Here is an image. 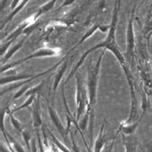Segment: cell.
<instances>
[{"label": "cell", "mask_w": 152, "mask_h": 152, "mask_svg": "<svg viewBox=\"0 0 152 152\" xmlns=\"http://www.w3.org/2000/svg\"><path fill=\"white\" fill-rule=\"evenodd\" d=\"M82 138H83V140H84V142H85V145H86V147H87V150H88V152H94L93 150H91L90 147H89V145H88V143H87V142H86V140L84 139V136L82 135Z\"/></svg>", "instance_id": "29"}, {"label": "cell", "mask_w": 152, "mask_h": 152, "mask_svg": "<svg viewBox=\"0 0 152 152\" xmlns=\"http://www.w3.org/2000/svg\"><path fill=\"white\" fill-rule=\"evenodd\" d=\"M36 97H37V94H33V95H31V96L28 97V99H26L25 102L22 104V105L20 106H18V107H15L14 108L13 110L11 111V113H15V112H18L19 110H23V109H25V108H28L32 103H34L35 100H36Z\"/></svg>", "instance_id": "17"}, {"label": "cell", "mask_w": 152, "mask_h": 152, "mask_svg": "<svg viewBox=\"0 0 152 152\" xmlns=\"http://www.w3.org/2000/svg\"><path fill=\"white\" fill-rule=\"evenodd\" d=\"M7 1H8V0H1V10L2 11L4 10V7H5Z\"/></svg>", "instance_id": "31"}, {"label": "cell", "mask_w": 152, "mask_h": 152, "mask_svg": "<svg viewBox=\"0 0 152 152\" xmlns=\"http://www.w3.org/2000/svg\"><path fill=\"white\" fill-rule=\"evenodd\" d=\"M43 83H45V81H42L41 83H39L38 85H36L34 86L33 88H30L29 90H28L26 91V94H25V96H31V95H33V94H41V91L42 90V86H43Z\"/></svg>", "instance_id": "18"}, {"label": "cell", "mask_w": 152, "mask_h": 152, "mask_svg": "<svg viewBox=\"0 0 152 152\" xmlns=\"http://www.w3.org/2000/svg\"><path fill=\"white\" fill-rule=\"evenodd\" d=\"M34 75H30V74H18V75H13V76H5V77H2L0 79V84H1V87L4 85H9L11 83H15L18 81H22V80H26L29 79L31 77H33Z\"/></svg>", "instance_id": "8"}, {"label": "cell", "mask_w": 152, "mask_h": 152, "mask_svg": "<svg viewBox=\"0 0 152 152\" xmlns=\"http://www.w3.org/2000/svg\"><path fill=\"white\" fill-rule=\"evenodd\" d=\"M76 78V105H77V117H76V121H79L80 118L85 114L87 107L89 105V97H88L87 87H84L83 81L78 73L75 74Z\"/></svg>", "instance_id": "3"}, {"label": "cell", "mask_w": 152, "mask_h": 152, "mask_svg": "<svg viewBox=\"0 0 152 152\" xmlns=\"http://www.w3.org/2000/svg\"><path fill=\"white\" fill-rule=\"evenodd\" d=\"M21 136L23 138V141H24L25 145L27 146V148L29 151H31V145H30V142H31V135L30 133L28 132L27 130H23L22 133H21Z\"/></svg>", "instance_id": "21"}, {"label": "cell", "mask_w": 152, "mask_h": 152, "mask_svg": "<svg viewBox=\"0 0 152 152\" xmlns=\"http://www.w3.org/2000/svg\"><path fill=\"white\" fill-rule=\"evenodd\" d=\"M134 48V34H133V15L127 27V51L126 53L131 55Z\"/></svg>", "instance_id": "9"}, {"label": "cell", "mask_w": 152, "mask_h": 152, "mask_svg": "<svg viewBox=\"0 0 152 152\" xmlns=\"http://www.w3.org/2000/svg\"><path fill=\"white\" fill-rule=\"evenodd\" d=\"M5 114H7V115L10 117V121H11V123H12V125H13V127H14L15 129L17 130L18 132H19V133L21 134V133H22V131H23L22 126H21V123L19 122V121H18V119L14 117L13 113H11V110H10L9 106H7V107L5 108Z\"/></svg>", "instance_id": "14"}, {"label": "cell", "mask_w": 152, "mask_h": 152, "mask_svg": "<svg viewBox=\"0 0 152 152\" xmlns=\"http://www.w3.org/2000/svg\"><path fill=\"white\" fill-rule=\"evenodd\" d=\"M145 152H152V142H149L145 147Z\"/></svg>", "instance_id": "25"}, {"label": "cell", "mask_w": 152, "mask_h": 152, "mask_svg": "<svg viewBox=\"0 0 152 152\" xmlns=\"http://www.w3.org/2000/svg\"><path fill=\"white\" fill-rule=\"evenodd\" d=\"M56 1H57V0H50L49 2H47V3H46V4H45V5H43V6H42V7H41V9H39V12L37 13V15H36V18H39L41 15L45 14V13H46V12H48L49 10H51L52 8L54 7Z\"/></svg>", "instance_id": "19"}, {"label": "cell", "mask_w": 152, "mask_h": 152, "mask_svg": "<svg viewBox=\"0 0 152 152\" xmlns=\"http://www.w3.org/2000/svg\"><path fill=\"white\" fill-rule=\"evenodd\" d=\"M70 137H71V141H72V145H73L74 152H79V148H78V146L76 145V143H75V140L73 138V133H72V132H70Z\"/></svg>", "instance_id": "24"}, {"label": "cell", "mask_w": 152, "mask_h": 152, "mask_svg": "<svg viewBox=\"0 0 152 152\" xmlns=\"http://www.w3.org/2000/svg\"><path fill=\"white\" fill-rule=\"evenodd\" d=\"M104 52H101L100 56L95 63L94 66H91L89 64L87 71V91L88 97H89V105L88 109H90L94 113V107L96 103V96H97V86H98V79H99V72H100L101 61L103 58Z\"/></svg>", "instance_id": "2"}, {"label": "cell", "mask_w": 152, "mask_h": 152, "mask_svg": "<svg viewBox=\"0 0 152 152\" xmlns=\"http://www.w3.org/2000/svg\"><path fill=\"white\" fill-rule=\"evenodd\" d=\"M41 96L39 94L37 95L36 100L34 102L33 109H31L32 112V118H33V125L36 129H39L42 125V118L41 115Z\"/></svg>", "instance_id": "6"}, {"label": "cell", "mask_w": 152, "mask_h": 152, "mask_svg": "<svg viewBox=\"0 0 152 152\" xmlns=\"http://www.w3.org/2000/svg\"><path fill=\"white\" fill-rule=\"evenodd\" d=\"M24 41H25V39H22L20 42H18L17 45L12 47V48L7 52V54L5 55V58L2 59V61H8V60L13 57V55L15 53V52H17L19 48H21V47H22L23 43H24Z\"/></svg>", "instance_id": "16"}, {"label": "cell", "mask_w": 152, "mask_h": 152, "mask_svg": "<svg viewBox=\"0 0 152 152\" xmlns=\"http://www.w3.org/2000/svg\"><path fill=\"white\" fill-rule=\"evenodd\" d=\"M104 125L105 123H102L101 128H100V133H99L98 137L95 140L94 146V152H101L103 147L105 145H107L108 142L112 141V138H107L105 133H104ZM114 140V139H113Z\"/></svg>", "instance_id": "7"}, {"label": "cell", "mask_w": 152, "mask_h": 152, "mask_svg": "<svg viewBox=\"0 0 152 152\" xmlns=\"http://www.w3.org/2000/svg\"><path fill=\"white\" fill-rule=\"evenodd\" d=\"M66 67H67V62H64L63 66L58 69L57 74L55 75L54 82H53V97H54V95H55L56 91H57L58 87H59V84H60V82H61L63 76H64V74H65V72H66Z\"/></svg>", "instance_id": "11"}, {"label": "cell", "mask_w": 152, "mask_h": 152, "mask_svg": "<svg viewBox=\"0 0 152 152\" xmlns=\"http://www.w3.org/2000/svg\"><path fill=\"white\" fill-rule=\"evenodd\" d=\"M28 1H29V0H23V1L20 3V4H19V5L17 7V8H15V9L13 11V12H12V13L9 15H8V17H7V18L5 19V20H4L3 22H2V24H1V28H3L4 27V25H5V24H7V23L8 22H9L10 20H11V19L12 18H13L14 17H15V15H17L18 13V12L19 11H20V10H22V8L23 7H24L25 5H26V3L28 2Z\"/></svg>", "instance_id": "15"}, {"label": "cell", "mask_w": 152, "mask_h": 152, "mask_svg": "<svg viewBox=\"0 0 152 152\" xmlns=\"http://www.w3.org/2000/svg\"><path fill=\"white\" fill-rule=\"evenodd\" d=\"M72 2H74V0H66V2L63 4L62 7H65L66 5H69V4H71Z\"/></svg>", "instance_id": "30"}, {"label": "cell", "mask_w": 152, "mask_h": 152, "mask_svg": "<svg viewBox=\"0 0 152 152\" xmlns=\"http://www.w3.org/2000/svg\"><path fill=\"white\" fill-rule=\"evenodd\" d=\"M48 114H49V118L51 119L52 123H53L54 126L57 128V130L59 131V133L61 134V136L63 137L64 141L66 142V138H67V134H69V132H67L66 128L64 127L63 122L61 121V119H60L59 115L57 114V112L55 111V109H54L53 107L48 106Z\"/></svg>", "instance_id": "5"}, {"label": "cell", "mask_w": 152, "mask_h": 152, "mask_svg": "<svg viewBox=\"0 0 152 152\" xmlns=\"http://www.w3.org/2000/svg\"><path fill=\"white\" fill-rule=\"evenodd\" d=\"M19 1H20V0H14L13 2H12V4H11V8L12 9H15V8L18 7V4L19 3Z\"/></svg>", "instance_id": "26"}, {"label": "cell", "mask_w": 152, "mask_h": 152, "mask_svg": "<svg viewBox=\"0 0 152 152\" xmlns=\"http://www.w3.org/2000/svg\"><path fill=\"white\" fill-rule=\"evenodd\" d=\"M31 152H38V150H37V146H36V142H35V141L32 142V145H31Z\"/></svg>", "instance_id": "27"}, {"label": "cell", "mask_w": 152, "mask_h": 152, "mask_svg": "<svg viewBox=\"0 0 152 152\" xmlns=\"http://www.w3.org/2000/svg\"><path fill=\"white\" fill-rule=\"evenodd\" d=\"M0 150H1V152H11L10 149H8L7 147H5L2 145V143H1V145H0Z\"/></svg>", "instance_id": "28"}, {"label": "cell", "mask_w": 152, "mask_h": 152, "mask_svg": "<svg viewBox=\"0 0 152 152\" xmlns=\"http://www.w3.org/2000/svg\"><path fill=\"white\" fill-rule=\"evenodd\" d=\"M58 54V51L55 50L53 48H42L38 51L34 52L33 54H31L27 57L23 58L21 60H18V61H15V62H12L9 64H6L5 66H2L1 67V72L3 73L4 71L8 70L9 69H13V67H15L18 65H21V64L25 63L26 61H29L31 59H34V58H42V57H53V56H57Z\"/></svg>", "instance_id": "4"}, {"label": "cell", "mask_w": 152, "mask_h": 152, "mask_svg": "<svg viewBox=\"0 0 152 152\" xmlns=\"http://www.w3.org/2000/svg\"><path fill=\"white\" fill-rule=\"evenodd\" d=\"M1 132H2V134H4V135H6V136H7L8 140L10 141L11 145H12V146L14 147V149L15 150V152H25L24 148H23L22 145H20V143H19L18 141H15V140L13 137H12V136L6 131L5 126H4V123H2V125H1Z\"/></svg>", "instance_id": "12"}, {"label": "cell", "mask_w": 152, "mask_h": 152, "mask_svg": "<svg viewBox=\"0 0 152 152\" xmlns=\"http://www.w3.org/2000/svg\"><path fill=\"white\" fill-rule=\"evenodd\" d=\"M37 137H38V142H39V151H41V152H45V149H43V145H42V139H41V136H39V131H37Z\"/></svg>", "instance_id": "23"}, {"label": "cell", "mask_w": 152, "mask_h": 152, "mask_svg": "<svg viewBox=\"0 0 152 152\" xmlns=\"http://www.w3.org/2000/svg\"><path fill=\"white\" fill-rule=\"evenodd\" d=\"M49 136H50V138H51V140H52V142H53V143L58 147V148L61 150L62 152H71L69 148L66 147V145H63V143L61 142H59L57 139H56V137L51 133V132H49Z\"/></svg>", "instance_id": "20"}, {"label": "cell", "mask_w": 152, "mask_h": 152, "mask_svg": "<svg viewBox=\"0 0 152 152\" xmlns=\"http://www.w3.org/2000/svg\"><path fill=\"white\" fill-rule=\"evenodd\" d=\"M29 84H27V85H24L20 90H18V91H15V95L13 96V100H15V99H18V98H20L23 94H26V91L29 90Z\"/></svg>", "instance_id": "22"}, {"label": "cell", "mask_w": 152, "mask_h": 152, "mask_svg": "<svg viewBox=\"0 0 152 152\" xmlns=\"http://www.w3.org/2000/svg\"><path fill=\"white\" fill-rule=\"evenodd\" d=\"M28 25H29V21L28 20H25V21H23L20 25H19L17 29H15L13 33H11L9 36L7 37V41L8 42H10V41H14V39H15L19 35H20L22 32H24L25 29L28 27Z\"/></svg>", "instance_id": "13"}, {"label": "cell", "mask_w": 152, "mask_h": 152, "mask_svg": "<svg viewBox=\"0 0 152 152\" xmlns=\"http://www.w3.org/2000/svg\"><path fill=\"white\" fill-rule=\"evenodd\" d=\"M121 0H118L117 3H115V11H114V15H113V18H112V23L110 25V29H109V32H108V35H107V38L104 42L98 43V45H96L95 46L91 47V49L87 50L85 53H84V55L82 56L81 58H80V60L78 61V63L76 64V66L72 69V70H71V72L69 73V75L67 76L66 80L65 81V84H66L67 82L69 81V80L73 77V75L76 74V71H77V69H79V66L82 65V64L84 63V61H85V59L87 58V56L89 55L91 52H93L94 50H96L98 48H106L108 50L112 51L113 53L115 55V57H117V59L118 60V62L121 63V65L123 67V70H124L125 72V75L126 77H129V76H131V74L129 73V71L127 70V67L125 66V64H124V58H123L122 54L121 53V51L118 50V47L117 45V42H115V26H117V22H118V9L119 7H121Z\"/></svg>", "instance_id": "1"}, {"label": "cell", "mask_w": 152, "mask_h": 152, "mask_svg": "<svg viewBox=\"0 0 152 152\" xmlns=\"http://www.w3.org/2000/svg\"><path fill=\"white\" fill-rule=\"evenodd\" d=\"M123 145H124L125 152H137L138 141L133 136H125L123 137Z\"/></svg>", "instance_id": "10"}]
</instances>
